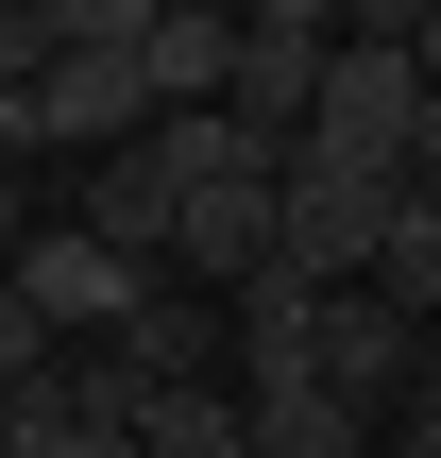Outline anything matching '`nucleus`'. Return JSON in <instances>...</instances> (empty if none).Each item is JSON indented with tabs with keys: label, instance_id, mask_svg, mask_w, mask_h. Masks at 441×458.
Returning <instances> with one entry per match:
<instances>
[{
	"label": "nucleus",
	"instance_id": "nucleus-1",
	"mask_svg": "<svg viewBox=\"0 0 441 458\" xmlns=\"http://www.w3.org/2000/svg\"><path fill=\"white\" fill-rule=\"evenodd\" d=\"M136 34H153V0H68L51 17V68H34V119L102 170V153H136L153 136V85H136Z\"/></svg>",
	"mask_w": 441,
	"mask_h": 458
},
{
	"label": "nucleus",
	"instance_id": "nucleus-2",
	"mask_svg": "<svg viewBox=\"0 0 441 458\" xmlns=\"http://www.w3.org/2000/svg\"><path fill=\"white\" fill-rule=\"evenodd\" d=\"M408 119H425V68H408V34H340L323 51V119H306V153L289 170H408Z\"/></svg>",
	"mask_w": 441,
	"mask_h": 458
},
{
	"label": "nucleus",
	"instance_id": "nucleus-3",
	"mask_svg": "<svg viewBox=\"0 0 441 458\" xmlns=\"http://www.w3.org/2000/svg\"><path fill=\"white\" fill-rule=\"evenodd\" d=\"M391 204H408V187H374V170H289V187H272V272H289L306 306L374 289V238H391Z\"/></svg>",
	"mask_w": 441,
	"mask_h": 458
},
{
	"label": "nucleus",
	"instance_id": "nucleus-4",
	"mask_svg": "<svg viewBox=\"0 0 441 458\" xmlns=\"http://www.w3.org/2000/svg\"><path fill=\"white\" fill-rule=\"evenodd\" d=\"M0 289H17V306H34V340H51V357H85V340H119V323H136V306H153V272H136V255H102V238H85V221H34V238H17V272H0Z\"/></svg>",
	"mask_w": 441,
	"mask_h": 458
},
{
	"label": "nucleus",
	"instance_id": "nucleus-5",
	"mask_svg": "<svg viewBox=\"0 0 441 458\" xmlns=\"http://www.w3.org/2000/svg\"><path fill=\"white\" fill-rule=\"evenodd\" d=\"M323 51H340V17H306V0H272V17H238V85H221V119L289 170L306 153V119H323Z\"/></svg>",
	"mask_w": 441,
	"mask_h": 458
},
{
	"label": "nucleus",
	"instance_id": "nucleus-6",
	"mask_svg": "<svg viewBox=\"0 0 441 458\" xmlns=\"http://www.w3.org/2000/svg\"><path fill=\"white\" fill-rule=\"evenodd\" d=\"M68 221H85L102 255H136V272L170 289V238H187V187H170V153L136 136V153H102V170H85V204H68Z\"/></svg>",
	"mask_w": 441,
	"mask_h": 458
},
{
	"label": "nucleus",
	"instance_id": "nucleus-7",
	"mask_svg": "<svg viewBox=\"0 0 441 458\" xmlns=\"http://www.w3.org/2000/svg\"><path fill=\"white\" fill-rule=\"evenodd\" d=\"M136 85H153V119H221V85H238V17H204V0H153V34H136Z\"/></svg>",
	"mask_w": 441,
	"mask_h": 458
},
{
	"label": "nucleus",
	"instance_id": "nucleus-8",
	"mask_svg": "<svg viewBox=\"0 0 441 458\" xmlns=\"http://www.w3.org/2000/svg\"><path fill=\"white\" fill-rule=\"evenodd\" d=\"M408 374H425V323H391L374 289H340L323 306V391L340 408H408Z\"/></svg>",
	"mask_w": 441,
	"mask_h": 458
},
{
	"label": "nucleus",
	"instance_id": "nucleus-9",
	"mask_svg": "<svg viewBox=\"0 0 441 458\" xmlns=\"http://www.w3.org/2000/svg\"><path fill=\"white\" fill-rule=\"evenodd\" d=\"M136 458H255L238 374H187V391H153V408H136Z\"/></svg>",
	"mask_w": 441,
	"mask_h": 458
},
{
	"label": "nucleus",
	"instance_id": "nucleus-10",
	"mask_svg": "<svg viewBox=\"0 0 441 458\" xmlns=\"http://www.w3.org/2000/svg\"><path fill=\"white\" fill-rule=\"evenodd\" d=\"M374 306H391V323H441V204L425 187H408L391 238H374Z\"/></svg>",
	"mask_w": 441,
	"mask_h": 458
},
{
	"label": "nucleus",
	"instance_id": "nucleus-11",
	"mask_svg": "<svg viewBox=\"0 0 441 458\" xmlns=\"http://www.w3.org/2000/svg\"><path fill=\"white\" fill-rule=\"evenodd\" d=\"M255 458H374V408H340V391H272V408H255Z\"/></svg>",
	"mask_w": 441,
	"mask_h": 458
},
{
	"label": "nucleus",
	"instance_id": "nucleus-12",
	"mask_svg": "<svg viewBox=\"0 0 441 458\" xmlns=\"http://www.w3.org/2000/svg\"><path fill=\"white\" fill-rule=\"evenodd\" d=\"M119 374H136V391H187V374H204V306H170V289H153V306L119 323Z\"/></svg>",
	"mask_w": 441,
	"mask_h": 458
},
{
	"label": "nucleus",
	"instance_id": "nucleus-13",
	"mask_svg": "<svg viewBox=\"0 0 441 458\" xmlns=\"http://www.w3.org/2000/svg\"><path fill=\"white\" fill-rule=\"evenodd\" d=\"M34 68H51V17H17V0H0V85H34Z\"/></svg>",
	"mask_w": 441,
	"mask_h": 458
},
{
	"label": "nucleus",
	"instance_id": "nucleus-14",
	"mask_svg": "<svg viewBox=\"0 0 441 458\" xmlns=\"http://www.w3.org/2000/svg\"><path fill=\"white\" fill-rule=\"evenodd\" d=\"M391 187H425V204H441V85H425V119H408V170H391Z\"/></svg>",
	"mask_w": 441,
	"mask_h": 458
},
{
	"label": "nucleus",
	"instance_id": "nucleus-15",
	"mask_svg": "<svg viewBox=\"0 0 441 458\" xmlns=\"http://www.w3.org/2000/svg\"><path fill=\"white\" fill-rule=\"evenodd\" d=\"M391 458H441V357L408 374V442H391Z\"/></svg>",
	"mask_w": 441,
	"mask_h": 458
},
{
	"label": "nucleus",
	"instance_id": "nucleus-16",
	"mask_svg": "<svg viewBox=\"0 0 441 458\" xmlns=\"http://www.w3.org/2000/svg\"><path fill=\"white\" fill-rule=\"evenodd\" d=\"M17 153H51V119H34V85H0V170Z\"/></svg>",
	"mask_w": 441,
	"mask_h": 458
},
{
	"label": "nucleus",
	"instance_id": "nucleus-17",
	"mask_svg": "<svg viewBox=\"0 0 441 458\" xmlns=\"http://www.w3.org/2000/svg\"><path fill=\"white\" fill-rule=\"evenodd\" d=\"M17 238H34V221H17V170H0V272H17Z\"/></svg>",
	"mask_w": 441,
	"mask_h": 458
},
{
	"label": "nucleus",
	"instance_id": "nucleus-18",
	"mask_svg": "<svg viewBox=\"0 0 441 458\" xmlns=\"http://www.w3.org/2000/svg\"><path fill=\"white\" fill-rule=\"evenodd\" d=\"M408 68H425V85H441V17H408Z\"/></svg>",
	"mask_w": 441,
	"mask_h": 458
},
{
	"label": "nucleus",
	"instance_id": "nucleus-19",
	"mask_svg": "<svg viewBox=\"0 0 441 458\" xmlns=\"http://www.w3.org/2000/svg\"><path fill=\"white\" fill-rule=\"evenodd\" d=\"M68 458H136V442H102V425H85V442H68Z\"/></svg>",
	"mask_w": 441,
	"mask_h": 458
}]
</instances>
